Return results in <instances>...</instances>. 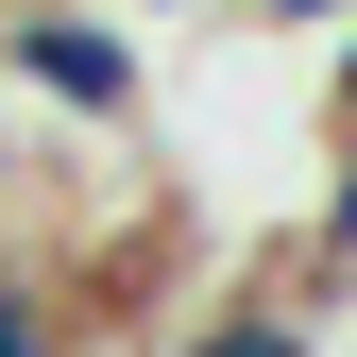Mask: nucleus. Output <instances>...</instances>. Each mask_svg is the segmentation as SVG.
<instances>
[{
    "instance_id": "obj_5",
    "label": "nucleus",
    "mask_w": 357,
    "mask_h": 357,
    "mask_svg": "<svg viewBox=\"0 0 357 357\" xmlns=\"http://www.w3.org/2000/svg\"><path fill=\"white\" fill-rule=\"evenodd\" d=\"M255 17H273V34H340L357 0H255Z\"/></svg>"
},
{
    "instance_id": "obj_2",
    "label": "nucleus",
    "mask_w": 357,
    "mask_h": 357,
    "mask_svg": "<svg viewBox=\"0 0 357 357\" xmlns=\"http://www.w3.org/2000/svg\"><path fill=\"white\" fill-rule=\"evenodd\" d=\"M188 357H324V340H306V306H289V289H221L204 324H188Z\"/></svg>"
},
{
    "instance_id": "obj_6",
    "label": "nucleus",
    "mask_w": 357,
    "mask_h": 357,
    "mask_svg": "<svg viewBox=\"0 0 357 357\" xmlns=\"http://www.w3.org/2000/svg\"><path fill=\"white\" fill-rule=\"evenodd\" d=\"M153 17H170V0H153Z\"/></svg>"
},
{
    "instance_id": "obj_4",
    "label": "nucleus",
    "mask_w": 357,
    "mask_h": 357,
    "mask_svg": "<svg viewBox=\"0 0 357 357\" xmlns=\"http://www.w3.org/2000/svg\"><path fill=\"white\" fill-rule=\"evenodd\" d=\"M324 119H340V153H357V17H340V68H324Z\"/></svg>"
},
{
    "instance_id": "obj_3",
    "label": "nucleus",
    "mask_w": 357,
    "mask_h": 357,
    "mask_svg": "<svg viewBox=\"0 0 357 357\" xmlns=\"http://www.w3.org/2000/svg\"><path fill=\"white\" fill-rule=\"evenodd\" d=\"M0 357H68V289L0 255Z\"/></svg>"
},
{
    "instance_id": "obj_1",
    "label": "nucleus",
    "mask_w": 357,
    "mask_h": 357,
    "mask_svg": "<svg viewBox=\"0 0 357 357\" xmlns=\"http://www.w3.org/2000/svg\"><path fill=\"white\" fill-rule=\"evenodd\" d=\"M0 85H34L52 119H137L153 102V52L119 17H85V0H17V17H0Z\"/></svg>"
}]
</instances>
